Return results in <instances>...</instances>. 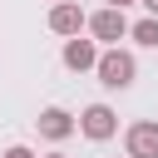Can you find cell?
Wrapping results in <instances>:
<instances>
[{"label": "cell", "mask_w": 158, "mask_h": 158, "mask_svg": "<svg viewBox=\"0 0 158 158\" xmlns=\"http://www.w3.org/2000/svg\"><path fill=\"white\" fill-rule=\"evenodd\" d=\"M94 74H99V84H104V89H128V84H133V74H138V59H133L128 49L109 44V49H99Z\"/></svg>", "instance_id": "1"}, {"label": "cell", "mask_w": 158, "mask_h": 158, "mask_svg": "<svg viewBox=\"0 0 158 158\" xmlns=\"http://www.w3.org/2000/svg\"><path fill=\"white\" fill-rule=\"evenodd\" d=\"M40 138H49V143H64L69 133H74V114L69 109H59V104H49V109H40Z\"/></svg>", "instance_id": "5"}, {"label": "cell", "mask_w": 158, "mask_h": 158, "mask_svg": "<svg viewBox=\"0 0 158 158\" xmlns=\"http://www.w3.org/2000/svg\"><path fill=\"white\" fill-rule=\"evenodd\" d=\"M49 158H64V153H49Z\"/></svg>", "instance_id": "12"}, {"label": "cell", "mask_w": 158, "mask_h": 158, "mask_svg": "<svg viewBox=\"0 0 158 158\" xmlns=\"http://www.w3.org/2000/svg\"><path fill=\"white\" fill-rule=\"evenodd\" d=\"M109 5H114V10H123V5H133V0H109Z\"/></svg>", "instance_id": "11"}, {"label": "cell", "mask_w": 158, "mask_h": 158, "mask_svg": "<svg viewBox=\"0 0 158 158\" xmlns=\"http://www.w3.org/2000/svg\"><path fill=\"white\" fill-rule=\"evenodd\" d=\"M128 35H133L138 44L158 49V15H143V20H133V25H128Z\"/></svg>", "instance_id": "8"}, {"label": "cell", "mask_w": 158, "mask_h": 158, "mask_svg": "<svg viewBox=\"0 0 158 158\" xmlns=\"http://www.w3.org/2000/svg\"><path fill=\"white\" fill-rule=\"evenodd\" d=\"M84 30H89L94 40H104V44H118V40L128 35V20H123V10H114V5H104V10H94V15H84Z\"/></svg>", "instance_id": "3"}, {"label": "cell", "mask_w": 158, "mask_h": 158, "mask_svg": "<svg viewBox=\"0 0 158 158\" xmlns=\"http://www.w3.org/2000/svg\"><path fill=\"white\" fill-rule=\"evenodd\" d=\"M123 148L128 158H158V118H133L123 128Z\"/></svg>", "instance_id": "4"}, {"label": "cell", "mask_w": 158, "mask_h": 158, "mask_svg": "<svg viewBox=\"0 0 158 158\" xmlns=\"http://www.w3.org/2000/svg\"><path fill=\"white\" fill-rule=\"evenodd\" d=\"M5 158H35V148H25V143H10V148H5Z\"/></svg>", "instance_id": "9"}, {"label": "cell", "mask_w": 158, "mask_h": 158, "mask_svg": "<svg viewBox=\"0 0 158 158\" xmlns=\"http://www.w3.org/2000/svg\"><path fill=\"white\" fill-rule=\"evenodd\" d=\"M59 59H64V69L84 74V69H94V59H99V40H79V35H69Z\"/></svg>", "instance_id": "6"}, {"label": "cell", "mask_w": 158, "mask_h": 158, "mask_svg": "<svg viewBox=\"0 0 158 158\" xmlns=\"http://www.w3.org/2000/svg\"><path fill=\"white\" fill-rule=\"evenodd\" d=\"M74 128H79L84 138H94V143H109V138L118 133V114H114L109 104H89V109L74 118Z\"/></svg>", "instance_id": "2"}, {"label": "cell", "mask_w": 158, "mask_h": 158, "mask_svg": "<svg viewBox=\"0 0 158 158\" xmlns=\"http://www.w3.org/2000/svg\"><path fill=\"white\" fill-rule=\"evenodd\" d=\"M138 5H143V10H148V15H158V0H138Z\"/></svg>", "instance_id": "10"}, {"label": "cell", "mask_w": 158, "mask_h": 158, "mask_svg": "<svg viewBox=\"0 0 158 158\" xmlns=\"http://www.w3.org/2000/svg\"><path fill=\"white\" fill-rule=\"evenodd\" d=\"M49 30L64 35V40L79 35V30H84V10H79L74 0H54V10H49Z\"/></svg>", "instance_id": "7"}]
</instances>
